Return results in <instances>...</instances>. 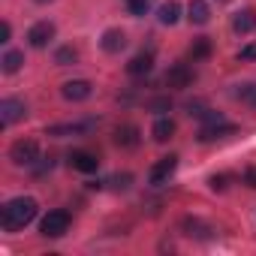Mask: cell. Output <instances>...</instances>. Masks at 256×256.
Masks as SVG:
<instances>
[{"label": "cell", "mask_w": 256, "mask_h": 256, "mask_svg": "<svg viewBox=\"0 0 256 256\" xmlns=\"http://www.w3.org/2000/svg\"><path fill=\"white\" fill-rule=\"evenodd\" d=\"M36 211H40L36 199H30V196H16V199H10L4 208H0V223H4L6 232H18V229H24V226L36 217Z\"/></svg>", "instance_id": "cell-1"}, {"label": "cell", "mask_w": 256, "mask_h": 256, "mask_svg": "<svg viewBox=\"0 0 256 256\" xmlns=\"http://www.w3.org/2000/svg\"><path fill=\"white\" fill-rule=\"evenodd\" d=\"M66 229H70V211H64V208L48 211V214L42 217V223H40V232H42L46 238H60Z\"/></svg>", "instance_id": "cell-2"}, {"label": "cell", "mask_w": 256, "mask_h": 256, "mask_svg": "<svg viewBox=\"0 0 256 256\" xmlns=\"http://www.w3.org/2000/svg\"><path fill=\"white\" fill-rule=\"evenodd\" d=\"M10 160H12L16 166H34V163L40 160V145H36L34 139H18V142H12V148H10Z\"/></svg>", "instance_id": "cell-3"}, {"label": "cell", "mask_w": 256, "mask_h": 256, "mask_svg": "<svg viewBox=\"0 0 256 256\" xmlns=\"http://www.w3.org/2000/svg\"><path fill=\"white\" fill-rule=\"evenodd\" d=\"M175 169H178V157H175V154L160 157V160L151 166V172H148V184H151V187H163V184L175 175Z\"/></svg>", "instance_id": "cell-4"}, {"label": "cell", "mask_w": 256, "mask_h": 256, "mask_svg": "<svg viewBox=\"0 0 256 256\" xmlns=\"http://www.w3.org/2000/svg\"><path fill=\"white\" fill-rule=\"evenodd\" d=\"M24 114H28V106H24V100H16V96H10V100H4V102H0V126H10V124L22 120Z\"/></svg>", "instance_id": "cell-5"}, {"label": "cell", "mask_w": 256, "mask_h": 256, "mask_svg": "<svg viewBox=\"0 0 256 256\" xmlns=\"http://www.w3.org/2000/svg\"><path fill=\"white\" fill-rule=\"evenodd\" d=\"M90 90H94V84H90L88 78H72V82H64V88H60L64 100H70V102H82V100H88Z\"/></svg>", "instance_id": "cell-6"}, {"label": "cell", "mask_w": 256, "mask_h": 256, "mask_svg": "<svg viewBox=\"0 0 256 256\" xmlns=\"http://www.w3.org/2000/svg\"><path fill=\"white\" fill-rule=\"evenodd\" d=\"M52 40H54V24H52V22H36V24L28 30V42H30L34 48H46Z\"/></svg>", "instance_id": "cell-7"}, {"label": "cell", "mask_w": 256, "mask_h": 256, "mask_svg": "<svg viewBox=\"0 0 256 256\" xmlns=\"http://www.w3.org/2000/svg\"><path fill=\"white\" fill-rule=\"evenodd\" d=\"M139 142H142V133L133 124H124V126L114 130V145H120V148H136Z\"/></svg>", "instance_id": "cell-8"}, {"label": "cell", "mask_w": 256, "mask_h": 256, "mask_svg": "<svg viewBox=\"0 0 256 256\" xmlns=\"http://www.w3.org/2000/svg\"><path fill=\"white\" fill-rule=\"evenodd\" d=\"M100 46H102V52H106V54H118V52L126 46V34H124V30H118V28H108V30L102 34Z\"/></svg>", "instance_id": "cell-9"}, {"label": "cell", "mask_w": 256, "mask_h": 256, "mask_svg": "<svg viewBox=\"0 0 256 256\" xmlns=\"http://www.w3.org/2000/svg\"><path fill=\"white\" fill-rule=\"evenodd\" d=\"M193 82V70L187 64H175L169 72H166V84L169 88H187Z\"/></svg>", "instance_id": "cell-10"}, {"label": "cell", "mask_w": 256, "mask_h": 256, "mask_svg": "<svg viewBox=\"0 0 256 256\" xmlns=\"http://www.w3.org/2000/svg\"><path fill=\"white\" fill-rule=\"evenodd\" d=\"M70 163H72V169L88 172V175L100 169V160H96L94 154H88V151H72V154H70Z\"/></svg>", "instance_id": "cell-11"}, {"label": "cell", "mask_w": 256, "mask_h": 256, "mask_svg": "<svg viewBox=\"0 0 256 256\" xmlns=\"http://www.w3.org/2000/svg\"><path fill=\"white\" fill-rule=\"evenodd\" d=\"M232 133H235V126L226 124V120H220V124H208V126H202V130H199V142H211V139L232 136Z\"/></svg>", "instance_id": "cell-12"}, {"label": "cell", "mask_w": 256, "mask_h": 256, "mask_svg": "<svg viewBox=\"0 0 256 256\" xmlns=\"http://www.w3.org/2000/svg\"><path fill=\"white\" fill-rule=\"evenodd\" d=\"M187 18H190V24H208L211 22V6L205 4V0H190Z\"/></svg>", "instance_id": "cell-13"}, {"label": "cell", "mask_w": 256, "mask_h": 256, "mask_svg": "<svg viewBox=\"0 0 256 256\" xmlns=\"http://www.w3.org/2000/svg\"><path fill=\"white\" fill-rule=\"evenodd\" d=\"M94 126V120H84V124H58V126H48L46 136H76V133H88Z\"/></svg>", "instance_id": "cell-14"}, {"label": "cell", "mask_w": 256, "mask_h": 256, "mask_svg": "<svg viewBox=\"0 0 256 256\" xmlns=\"http://www.w3.org/2000/svg\"><path fill=\"white\" fill-rule=\"evenodd\" d=\"M232 30H235V34H250V30H256V12H253V10L235 12V16H232Z\"/></svg>", "instance_id": "cell-15"}, {"label": "cell", "mask_w": 256, "mask_h": 256, "mask_svg": "<svg viewBox=\"0 0 256 256\" xmlns=\"http://www.w3.org/2000/svg\"><path fill=\"white\" fill-rule=\"evenodd\" d=\"M157 18H160V24H166V28L178 24V18H181V4H178V0H166V4L157 10Z\"/></svg>", "instance_id": "cell-16"}, {"label": "cell", "mask_w": 256, "mask_h": 256, "mask_svg": "<svg viewBox=\"0 0 256 256\" xmlns=\"http://www.w3.org/2000/svg\"><path fill=\"white\" fill-rule=\"evenodd\" d=\"M151 70H154V54H148V52L136 54L130 64H126V72H130V76H148Z\"/></svg>", "instance_id": "cell-17"}, {"label": "cell", "mask_w": 256, "mask_h": 256, "mask_svg": "<svg viewBox=\"0 0 256 256\" xmlns=\"http://www.w3.org/2000/svg\"><path fill=\"white\" fill-rule=\"evenodd\" d=\"M151 136H154V142H169V139L175 136V120H172V118H157Z\"/></svg>", "instance_id": "cell-18"}, {"label": "cell", "mask_w": 256, "mask_h": 256, "mask_svg": "<svg viewBox=\"0 0 256 256\" xmlns=\"http://www.w3.org/2000/svg\"><path fill=\"white\" fill-rule=\"evenodd\" d=\"M0 66H4V72H6V76L18 72V70L24 66V52H6V54H4V60H0Z\"/></svg>", "instance_id": "cell-19"}, {"label": "cell", "mask_w": 256, "mask_h": 256, "mask_svg": "<svg viewBox=\"0 0 256 256\" xmlns=\"http://www.w3.org/2000/svg\"><path fill=\"white\" fill-rule=\"evenodd\" d=\"M235 100H241L244 106H253L256 108V82H244L235 88Z\"/></svg>", "instance_id": "cell-20"}, {"label": "cell", "mask_w": 256, "mask_h": 256, "mask_svg": "<svg viewBox=\"0 0 256 256\" xmlns=\"http://www.w3.org/2000/svg\"><path fill=\"white\" fill-rule=\"evenodd\" d=\"M208 54H211V40H208V36L193 40V46H190V58H193V60H205Z\"/></svg>", "instance_id": "cell-21"}, {"label": "cell", "mask_w": 256, "mask_h": 256, "mask_svg": "<svg viewBox=\"0 0 256 256\" xmlns=\"http://www.w3.org/2000/svg\"><path fill=\"white\" fill-rule=\"evenodd\" d=\"M78 60V52L72 48V46H60L58 52H54V64L58 66H70V64H76Z\"/></svg>", "instance_id": "cell-22"}, {"label": "cell", "mask_w": 256, "mask_h": 256, "mask_svg": "<svg viewBox=\"0 0 256 256\" xmlns=\"http://www.w3.org/2000/svg\"><path fill=\"white\" fill-rule=\"evenodd\" d=\"M184 229H187V235H196V238H211V229L205 226V223H199V220H184Z\"/></svg>", "instance_id": "cell-23"}, {"label": "cell", "mask_w": 256, "mask_h": 256, "mask_svg": "<svg viewBox=\"0 0 256 256\" xmlns=\"http://www.w3.org/2000/svg\"><path fill=\"white\" fill-rule=\"evenodd\" d=\"M126 10H130V16H145L151 10V0H126Z\"/></svg>", "instance_id": "cell-24"}, {"label": "cell", "mask_w": 256, "mask_h": 256, "mask_svg": "<svg viewBox=\"0 0 256 256\" xmlns=\"http://www.w3.org/2000/svg\"><path fill=\"white\" fill-rule=\"evenodd\" d=\"M148 108H151V112H169V108H172V100H169V96H157V100L148 102Z\"/></svg>", "instance_id": "cell-25"}, {"label": "cell", "mask_w": 256, "mask_h": 256, "mask_svg": "<svg viewBox=\"0 0 256 256\" xmlns=\"http://www.w3.org/2000/svg\"><path fill=\"white\" fill-rule=\"evenodd\" d=\"M130 181H133V175H114V178H112V184H114V187H120V190L130 187Z\"/></svg>", "instance_id": "cell-26"}, {"label": "cell", "mask_w": 256, "mask_h": 256, "mask_svg": "<svg viewBox=\"0 0 256 256\" xmlns=\"http://www.w3.org/2000/svg\"><path fill=\"white\" fill-rule=\"evenodd\" d=\"M226 181H229L226 175H214L208 184H211V190H226Z\"/></svg>", "instance_id": "cell-27"}, {"label": "cell", "mask_w": 256, "mask_h": 256, "mask_svg": "<svg viewBox=\"0 0 256 256\" xmlns=\"http://www.w3.org/2000/svg\"><path fill=\"white\" fill-rule=\"evenodd\" d=\"M244 184H247V187H253V190H256V166H250V169H247V172H244Z\"/></svg>", "instance_id": "cell-28"}, {"label": "cell", "mask_w": 256, "mask_h": 256, "mask_svg": "<svg viewBox=\"0 0 256 256\" xmlns=\"http://www.w3.org/2000/svg\"><path fill=\"white\" fill-rule=\"evenodd\" d=\"M10 36H12V28H10V22H4L0 24V42H10Z\"/></svg>", "instance_id": "cell-29"}, {"label": "cell", "mask_w": 256, "mask_h": 256, "mask_svg": "<svg viewBox=\"0 0 256 256\" xmlns=\"http://www.w3.org/2000/svg\"><path fill=\"white\" fill-rule=\"evenodd\" d=\"M241 60H256V46H247V48H241V54H238Z\"/></svg>", "instance_id": "cell-30"}, {"label": "cell", "mask_w": 256, "mask_h": 256, "mask_svg": "<svg viewBox=\"0 0 256 256\" xmlns=\"http://www.w3.org/2000/svg\"><path fill=\"white\" fill-rule=\"evenodd\" d=\"M36 4H48V0H36Z\"/></svg>", "instance_id": "cell-31"}]
</instances>
